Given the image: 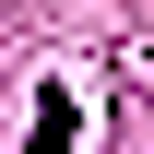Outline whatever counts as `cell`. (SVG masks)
Segmentation results:
<instances>
[{
	"mask_svg": "<svg viewBox=\"0 0 154 154\" xmlns=\"http://www.w3.org/2000/svg\"><path fill=\"white\" fill-rule=\"evenodd\" d=\"M71 142H83V107L48 83V95H36V154H71Z\"/></svg>",
	"mask_w": 154,
	"mask_h": 154,
	"instance_id": "6da1fadb",
	"label": "cell"
}]
</instances>
